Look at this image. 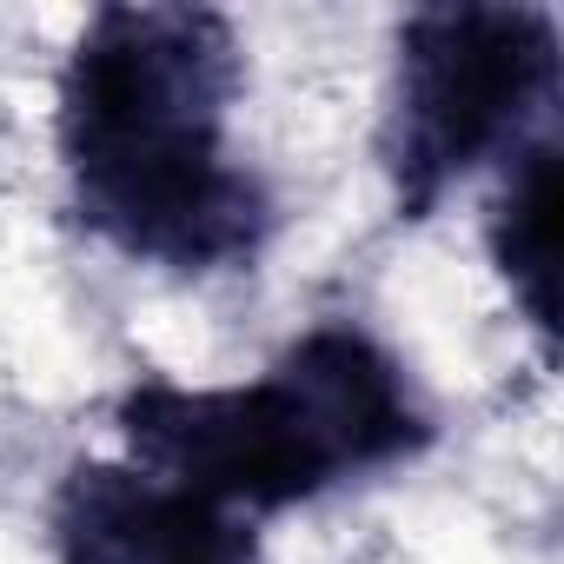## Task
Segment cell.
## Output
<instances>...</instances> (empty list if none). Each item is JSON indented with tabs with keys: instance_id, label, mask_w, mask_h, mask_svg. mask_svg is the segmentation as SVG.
I'll return each instance as SVG.
<instances>
[{
	"instance_id": "cell-1",
	"label": "cell",
	"mask_w": 564,
	"mask_h": 564,
	"mask_svg": "<svg viewBox=\"0 0 564 564\" xmlns=\"http://www.w3.org/2000/svg\"><path fill=\"white\" fill-rule=\"evenodd\" d=\"M239 94L232 14L193 0L94 8L54 67V160L87 239L166 279L252 272L279 232V193L232 147Z\"/></svg>"
},
{
	"instance_id": "cell-3",
	"label": "cell",
	"mask_w": 564,
	"mask_h": 564,
	"mask_svg": "<svg viewBox=\"0 0 564 564\" xmlns=\"http://www.w3.org/2000/svg\"><path fill=\"white\" fill-rule=\"evenodd\" d=\"M564 34L538 0H438L392 28L379 173L392 219L419 226L557 133Z\"/></svg>"
},
{
	"instance_id": "cell-2",
	"label": "cell",
	"mask_w": 564,
	"mask_h": 564,
	"mask_svg": "<svg viewBox=\"0 0 564 564\" xmlns=\"http://www.w3.org/2000/svg\"><path fill=\"white\" fill-rule=\"evenodd\" d=\"M432 445V399L366 319H319L232 386L147 372L113 399L120 458L252 524L419 465Z\"/></svg>"
},
{
	"instance_id": "cell-4",
	"label": "cell",
	"mask_w": 564,
	"mask_h": 564,
	"mask_svg": "<svg viewBox=\"0 0 564 564\" xmlns=\"http://www.w3.org/2000/svg\"><path fill=\"white\" fill-rule=\"evenodd\" d=\"M54 564H265V524L120 458L80 452L47 498Z\"/></svg>"
},
{
	"instance_id": "cell-5",
	"label": "cell",
	"mask_w": 564,
	"mask_h": 564,
	"mask_svg": "<svg viewBox=\"0 0 564 564\" xmlns=\"http://www.w3.org/2000/svg\"><path fill=\"white\" fill-rule=\"evenodd\" d=\"M485 259L498 286L511 293L518 319L538 333V346H557V199H564V147L557 133L524 147L511 166L485 180Z\"/></svg>"
}]
</instances>
